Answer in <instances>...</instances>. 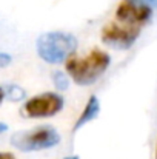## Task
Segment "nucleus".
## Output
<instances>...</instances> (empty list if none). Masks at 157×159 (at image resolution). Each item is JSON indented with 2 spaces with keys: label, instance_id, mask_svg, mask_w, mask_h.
<instances>
[{
  "label": "nucleus",
  "instance_id": "4",
  "mask_svg": "<svg viewBox=\"0 0 157 159\" xmlns=\"http://www.w3.org/2000/svg\"><path fill=\"white\" fill-rule=\"evenodd\" d=\"M63 108V99L57 93H42L39 96L31 98L23 105V114L33 119L39 117H51L55 116Z\"/></svg>",
  "mask_w": 157,
  "mask_h": 159
},
{
  "label": "nucleus",
  "instance_id": "16",
  "mask_svg": "<svg viewBox=\"0 0 157 159\" xmlns=\"http://www.w3.org/2000/svg\"><path fill=\"white\" fill-rule=\"evenodd\" d=\"M156 159H157V148H156Z\"/></svg>",
  "mask_w": 157,
  "mask_h": 159
},
{
  "label": "nucleus",
  "instance_id": "1",
  "mask_svg": "<svg viewBox=\"0 0 157 159\" xmlns=\"http://www.w3.org/2000/svg\"><path fill=\"white\" fill-rule=\"evenodd\" d=\"M111 57L100 50H93L86 57L71 56L66 60V71L77 85L94 84L109 66Z\"/></svg>",
  "mask_w": 157,
  "mask_h": 159
},
{
  "label": "nucleus",
  "instance_id": "5",
  "mask_svg": "<svg viewBox=\"0 0 157 159\" xmlns=\"http://www.w3.org/2000/svg\"><path fill=\"white\" fill-rule=\"evenodd\" d=\"M140 34V26H129V25H117L109 23L102 31V40L105 45L117 50H126L133 47L136 39Z\"/></svg>",
  "mask_w": 157,
  "mask_h": 159
},
{
  "label": "nucleus",
  "instance_id": "7",
  "mask_svg": "<svg viewBox=\"0 0 157 159\" xmlns=\"http://www.w3.org/2000/svg\"><path fill=\"white\" fill-rule=\"evenodd\" d=\"M99 113H100V102H99V99L96 96H91L89 101H88V104H86V107L83 108L80 117L77 119V122L74 125V130H79L83 125H86L88 122H91L93 119H96L99 116Z\"/></svg>",
  "mask_w": 157,
  "mask_h": 159
},
{
  "label": "nucleus",
  "instance_id": "11",
  "mask_svg": "<svg viewBox=\"0 0 157 159\" xmlns=\"http://www.w3.org/2000/svg\"><path fill=\"white\" fill-rule=\"evenodd\" d=\"M0 159H17L12 153H6V152H0Z\"/></svg>",
  "mask_w": 157,
  "mask_h": 159
},
{
  "label": "nucleus",
  "instance_id": "15",
  "mask_svg": "<svg viewBox=\"0 0 157 159\" xmlns=\"http://www.w3.org/2000/svg\"><path fill=\"white\" fill-rule=\"evenodd\" d=\"M65 159H79L77 156H69V158H65Z\"/></svg>",
  "mask_w": 157,
  "mask_h": 159
},
{
  "label": "nucleus",
  "instance_id": "2",
  "mask_svg": "<svg viewBox=\"0 0 157 159\" xmlns=\"http://www.w3.org/2000/svg\"><path fill=\"white\" fill-rule=\"evenodd\" d=\"M37 53L48 63H60L66 60L77 48V39L69 33L52 31L37 39Z\"/></svg>",
  "mask_w": 157,
  "mask_h": 159
},
{
  "label": "nucleus",
  "instance_id": "6",
  "mask_svg": "<svg viewBox=\"0 0 157 159\" xmlns=\"http://www.w3.org/2000/svg\"><path fill=\"white\" fill-rule=\"evenodd\" d=\"M153 9L150 5L136 2V0H123L117 6L116 17L120 23L129 26H142L151 19Z\"/></svg>",
  "mask_w": 157,
  "mask_h": 159
},
{
  "label": "nucleus",
  "instance_id": "3",
  "mask_svg": "<svg viewBox=\"0 0 157 159\" xmlns=\"http://www.w3.org/2000/svg\"><path fill=\"white\" fill-rule=\"evenodd\" d=\"M60 142L59 133L48 125L37 127L28 131H19L11 138V144L22 152H37L55 147Z\"/></svg>",
  "mask_w": 157,
  "mask_h": 159
},
{
  "label": "nucleus",
  "instance_id": "14",
  "mask_svg": "<svg viewBox=\"0 0 157 159\" xmlns=\"http://www.w3.org/2000/svg\"><path fill=\"white\" fill-rule=\"evenodd\" d=\"M3 99H5V91H3V88H0V104L3 102Z\"/></svg>",
  "mask_w": 157,
  "mask_h": 159
},
{
  "label": "nucleus",
  "instance_id": "12",
  "mask_svg": "<svg viewBox=\"0 0 157 159\" xmlns=\"http://www.w3.org/2000/svg\"><path fill=\"white\" fill-rule=\"evenodd\" d=\"M136 2H140L145 5H157V0H136Z\"/></svg>",
  "mask_w": 157,
  "mask_h": 159
},
{
  "label": "nucleus",
  "instance_id": "13",
  "mask_svg": "<svg viewBox=\"0 0 157 159\" xmlns=\"http://www.w3.org/2000/svg\"><path fill=\"white\" fill-rule=\"evenodd\" d=\"M6 130H8V125L3 124V122H0V133H5Z\"/></svg>",
  "mask_w": 157,
  "mask_h": 159
},
{
  "label": "nucleus",
  "instance_id": "8",
  "mask_svg": "<svg viewBox=\"0 0 157 159\" xmlns=\"http://www.w3.org/2000/svg\"><path fill=\"white\" fill-rule=\"evenodd\" d=\"M3 91H5V98H8L9 101H14V102L22 101L25 98V91L17 85H8L6 90H3Z\"/></svg>",
  "mask_w": 157,
  "mask_h": 159
},
{
  "label": "nucleus",
  "instance_id": "9",
  "mask_svg": "<svg viewBox=\"0 0 157 159\" xmlns=\"http://www.w3.org/2000/svg\"><path fill=\"white\" fill-rule=\"evenodd\" d=\"M52 82H54V85H55V88L57 90H68V87H69V80H68V77L62 73V71H55L54 74H52Z\"/></svg>",
  "mask_w": 157,
  "mask_h": 159
},
{
  "label": "nucleus",
  "instance_id": "10",
  "mask_svg": "<svg viewBox=\"0 0 157 159\" xmlns=\"http://www.w3.org/2000/svg\"><path fill=\"white\" fill-rule=\"evenodd\" d=\"M11 63V56L6 53H0V68H5Z\"/></svg>",
  "mask_w": 157,
  "mask_h": 159
}]
</instances>
